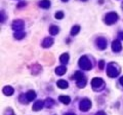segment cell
Masks as SVG:
<instances>
[{"instance_id":"cell-13","label":"cell","mask_w":123,"mask_h":115,"mask_svg":"<svg viewBox=\"0 0 123 115\" xmlns=\"http://www.w3.org/2000/svg\"><path fill=\"white\" fill-rule=\"evenodd\" d=\"M56 85L62 89H68L69 83L66 81V80H59V81L56 82Z\"/></svg>"},{"instance_id":"cell-20","label":"cell","mask_w":123,"mask_h":115,"mask_svg":"<svg viewBox=\"0 0 123 115\" xmlns=\"http://www.w3.org/2000/svg\"><path fill=\"white\" fill-rule=\"evenodd\" d=\"M86 85V78H81L79 80H77V86L80 87V89H83L84 86Z\"/></svg>"},{"instance_id":"cell-7","label":"cell","mask_w":123,"mask_h":115,"mask_svg":"<svg viewBox=\"0 0 123 115\" xmlns=\"http://www.w3.org/2000/svg\"><path fill=\"white\" fill-rule=\"evenodd\" d=\"M97 45L101 49H105L107 47V40L104 37H98L97 39Z\"/></svg>"},{"instance_id":"cell-28","label":"cell","mask_w":123,"mask_h":115,"mask_svg":"<svg viewBox=\"0 0 123 115\" xmlns=\"http://www.w3.org/2000/svg\"><path fill=\"white\" fill-rule=\"evenodd\" d=\"M119 39H123V32L119 33Z\"/></svg>"},{"instance_id":"cell-6","label":"cell","mask_w":123,"mask_h":115,"mask_svg":"<svg viewBox=\"0 0 123 115\" xmlns=\"http://www.w3.org/2000/svg\"><path fill=\"white\" fill-rule=\"evenodd\" d=\"M24 21L22 20H15L12 22V25H11V28H12L14 31H23L24 29Z\"/></svg>"},{"instance_id":"cell-2","label":"cell","mask_w":123,"mask_h":115,"mask_svg":"<svg viewBox=\"0 0 123 115\" xmlns=\"http://www.w3.org/2000/svg\"><path fill=\"white\" fill-rule=\"evenodd\" d=\"M78 64H79V66L83 69V70H87L88 71V70H90V69L92 68L91 62H90L89 59H88L86 56H83V57L80 58Z\"/></svg>"},{"instance_id":"cell-21","label":"cell","mask_w":123,"mask_h":115,"mask_svg":"<svg viewBox=\"0 0 123 115\" xmlns=\"http://www.w3.org/2000/svg\"><path fill=\"white\" fill-rule=\"evenodd\" d=\"M79 31H80V26H79V25L73 26V27H72V30H71V35L75 36V35H77V34L79 33Z\"/></svg>"},{"instance_id":"cell-18","label":"cell","mask_w":123,"mask_h":115,"mask_svg":"<svg viewBox=\"0 0 123 115\" xmlns=\"http://www.w3.org/2000/svg\"><path fill=\"white\" fill-rule=\"evenodd\" d=\"M59 32H60V28L55 25H52L50 28H49V33H50L51 35H56Z\"/></svg>"},{"instance_id":"cell-3","label":"cell","mask_w":123,"mask_h":115,"mask_svg":"<svg viewBox=\"0 0 123 115\" xmlns=\"http://www.w3.org/2000/svg\"><path fill=\"white\" fill-rule=\"evenodd\" d=\"M118 18L119 17L116 13H107L105 17V23L108 25H112L118 21Z\"/></svg>"},{"instance_id":"cell-31","label":"cell","mask_w":123,"mask_h":115,"mask_svg":"<svg viewBox=\"0 0 123 115\" xmlns=\"http://www.w3.org/2000/svg\"><path fill=\"white\" fill-rule=\"evenodd\" d=\"M63 1H64V2H66V1H68V0H63Z\"/></svg>"},{"instance_id":"cell-24","label":"cell","mask_w":123,"mask_h":115,"mask_svg":"<svg viewBox=\"0 0 123 115\" xmlns=\"http://www.w3.org/2000/svg\"><path fill=\"white\" fill-rule=\"evenodd\" d=\"M34 68H35V70H32L33 74H38L41 71V67L39 66V65H34Z\"/></svg>"},{"instance_id":"cell-5","label":"cell","mask_w":123,"mask_h":115,"mask_svg":"<svg viewBox=\"0 0 123 115\" xmlns=\"http://www.w3.org/2000/svg\"><path fill=\"white\" fill-rule=\"evenodd\" d=\"M90 107H91V102H90V100H88V99H83L79 104V109L81 110L82 112L88 111L90 109Z\"/></svg>"},{"instance_id":"cell-11","label":"cell","mask_w":123,"mask_h":115,"mask_svg":"<svg viewBox=\"0 0 123 115\" xmlns=\"http://www.w3.org/2000/svg\"><path fill=\"white\" fill-rule=\"evenodd\" d=\"M13 93H14V89H13L11 86L7 85V86H4V87H3V94H4L5 96H7V97L11 96Z\"/></svg>"},{"instance_id":"cell-16","label":"cell","mask_w":123,"mask_h":115,"mask_svg":"<svg viewBox=\"0 0 123 115\" xmlns=\"http://www.w3.org/2000/svg\"><path fill=\"white\" fill-rule=\"evenodd\" d=\"M59 99H60V101L65 105H68L69 103L71 102V99H70V97H68V96H60Z\"/></svg>"},{"instance_id":"cell-10","label":"cell","mask_w":123,"mask_h":115,"mask_svg":"<svg viewBox=\"0 0 123 115\" xmlns=\"http://www.w3.org/2000/svg\"><path fill=\"white\" fill-rule=\"evenodd\" d=\"M44 107V102L43 101H37L35 104L33 105V111H40Z\"/></svg>"},{"instance_id":"cell-27","label":"cell","mask_w":123,"mask_h":115,"mask_svg":"<svg viewBox=\"0 0 123 115\" xmlns=\"http://www.w3.org/2000/svg\"><path fill=\"white\" fill-rule=\"evenodd\" d=\"M95 115H107L105 112H103V111H98V112L95 114Z\"/></svg>"},{"instance_id":"cell-9","label":"cell","mask_w":123,"mask_h":115,"mask_svg":"<svg viewBox=\"0 0 123 115\" xmlns=\"http://www.w3.org/2000/svg\"><path fill=\"white\" fill-rule=\"evenodd\" d=\"M121 43H120V41L119 40H114L113 41V43H112V49L115 51V52H119L121 51Z\"/></svg>"},{"instance_id":"cell-30","label":"cell","mask_w":123,"mask_h":115,"mask_svg":"<svg viewBox=\"0 0 123 115\" xmlns=\"http://www.w3.org/2000/svg\"><path fill=\"white\" fill-rule=\"evenodd\" d=\"M65 115H75V114H74V113H66Z\"/></svg>"},{"instance_id":"cell-26","label":"cell","mask_w":123,"mask_h":115,"mask_svg":"<svg viewBox=\"0 0 123 115\" xmlns=\"http://www.w3.org/2000/svg\"><path fill=\"white\" fill-rule=\"evenodd\" d=\"M98 65H99V69H104V67H105V61H99V63H98Z\"/></svg>"},{"instance_id":"cell-32","label":"cell","mask_w":123,"mask_h":115,"mask_svg":"<svg viewBox=\"0 0 123 115\" xmlns=\"http://www.w3.org/2000/svg\"><path fill=\"white\" fill-rule=\"evenodd\" d=\"M83 1H86V0H83Z\"/></svg>"},{"instance_id":"cell-14","label":"cell","mask_w":123,"mask_h":115,"mask_svg":"<svg viewBox=\"0 0 123 115\" xmlns=\"http://www.w3.org/2000/svg\"><path fill=\"white\" fill-rule=\"evenodd\" d=\"M66 71H67V68L65 67V66H60V67H57L55 69V74L56 75H64L65 73H66Z\"/></svg>"},{"instance_id":"cell-12","label":"cell","mask_w":123,"mask_h":115,"mask_svg":"<svg viewBox=\"0 0 123 115\" xmlns=\"http://www.w3.org/2000/svg\"><path fill=\"white\" fill-rule=\"evenodd\" d=\"M26 97H27L28 102H31V101H33V100L36 98V93L34 90H29L28 93L26 94Z\"/></svg>"},{"instance_id":"cell-25","label":"cell","mask_w":123,"mask_h":115,"mask_svg":"<svg viewBox=\"0 0 123 115\" xmlns=\"http://www.w3.org/2000/svg\"><path fill=\"white\" fill-rule=\"evenodd\" d=\"M64 18V13L63 11H57L55 13V19L56 20H62V19Z\"/></svg>"},{"instance_id":"cell-23","label":"cell","mask_w":123,"mask_h":115,"mask_svg":"<svg viewBox=\"0 0 123 115\" xmlns=\"http://www.w3.org/2000/svg\"><path fill=\"white\" fill-rule=\"evenodd\" d=\"M84 76H83V74H82V72H76V73L73 75V78L74 79H76V80H79V79H81V78H83Z\"/></svg>"},{"instance_id":"cell-22","label":"cell","mask_w":123,"mask_h":115,"mask_svg":"<svg viewBox=\"0 0 123 115\" xmlns=\"http://www.w3.org/2000/svg\"><path fill=\"white\" fill-rule=\"evenodd\" d=\"M39 5L42 7V8H49L50 7V2L48 1V0H42V1L39 3Z\"/></svg>"},{"instance_id":"cell-17","label":"cell","mask_w":123,"mask_h":115,"mask_svg":"<svg viewBox=\"0 0 123 115\" xmlns=\"http://www.w3.org/2000/svg\"><path fill=\"white\" fill-rule=\"evenodd\" d=\"M53 104H55V101L50 98H47L44 101V107H46V108H51L53 106Z\"/></svg>"},{"instance_id":"cell-15","label":"cell","mask_w":123,"mask_h":115,"mask_svg":"<svg viewBox=\"0 0 123 115\" xmlns=\"http://www.w3.org/2000/svg\"><path fill=\"white\" fill-rule=\"evenodd\" d=\"M60 61L63 65H67L69 62V55L68 53H63V55L60 57Z\"/></svg>"},{"instance_id":"cell-1","label":"cell","mask_w":123,"mask_h":115,"mask_svg":"<svg viewBox=\"0 0 123 115\" xmlns=\"http://www.w3.org/2000/svg\"><path fill=\"white\" fill-rule=\"evenodd\" d=\"M119 73H120V68L117 66L116 63H110L109 65H108L107 74H108L109 77L115 78V77H117Z\"/></svg>"},{"instance_id":"cell-29","label":"cell","mask_w":123,"mask_h":115,"mask_svg":"<svg viewBox=\"0 0 123 115\" xmlns=\"http://www.w3.org/2000/svg\"><path fill=\"white\" fill-rule=\"evenodd\" d=\"M119 82H120L121 85H123V76H122V77L120 78V80H119Z\"/></svg>"},{"instance_id":"cell-8","label":"cell","mask_w":123,"mask_h":115,"mask_svg":"<svg viewBox=\"0 0 123 115\" xmlns=\"http://www.w3.org/2000/svg\"><path fill=\"white\" fill-rule=\"evenodd\" d=\"M52 44H53V39L50 37H47L43 40L41 45H42V47H44V48H48V47H50Z\"/></svg>"},{"instance_id":"cell-4","label":"cell","mask_w":123,"mask_h":115,"mask_svg":"<svg viewBox=\"0 0 123 115\" xmlns=\"http://www.w3.org/2000/svg\"><path fill=\"white\" fill-rule=\"evenodd\" d=\"M91 86H92V89H95L97 91H98L99 89H102V87L105 86V83H104V80L102 78H93L91 80Z\"/></svg>"},{"instance_id":"cell-19","label":"cell","mask_w":123,"mask_h":115,"mask_svg":"<svg viewBox=\"0 0 123 115\" xmlns=\"http://www.w3.org/2000/svg\"><path fill=\"white\" fill-rule=\"evenodd\" d=\"M26 36V33L24 32V31H15V33H14V38L15 39H23Z\"/></svg>"}]
</instances>
